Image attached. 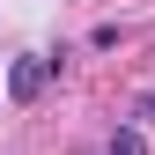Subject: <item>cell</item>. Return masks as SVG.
Masks as SVG:
<instances>
[{
    "label": "cell",
    "instance_id": "obj_1",
    "mask_svg": "<svg viewBox=\"0 0 155 155\" xmlns=\"http://www.w3.org/2000/svg\"><path fill=\"white\" fill-rule=\"evenodd\" d=\"M52 74H59L52 52H22V59L8 67V96H15V104H37V96L52 89Z\"/></svg>",
    "mask_w": 155,
    "mask_h": 155
},
{
    "label": "cell",
    "instance_id": "obj_2",
    "mask_svg": "<svg viewBox=\"0 0 155 155\" xmlns=\"http://www.w3.org/2000/svg\"><path fill=\"white\" fill-rule=\"evenodd\" d=\"M104 155H148V140H140V126H118V133L104 140Z\"/></svg>",
    "mask_w": 155,
    "mask_h": 155
},
{
    "label": "cell",
    "instance_id": "obj_3",
    "mask_svg": "<svg viewBox=\"0 0 155 155\" xmlns=\"http://www.w3.org/2000/svg\"><path fill=\"white\" fill-rule=\"evenodd\" d=\"M140 118H155V96H140Z\"/></svg>",
    "mask_w": 155,
    "mask_h": 155
}]
</instances>
